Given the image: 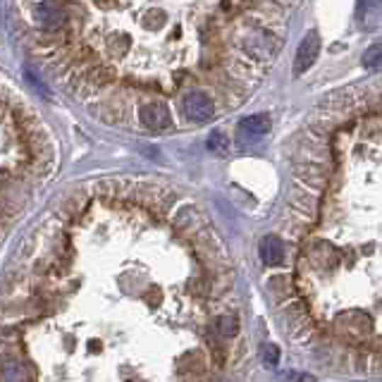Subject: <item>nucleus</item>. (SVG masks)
Instances as JSON below:
<instances>
[{
    "instance_id": "nucleus-1",
    "label": "nucleus",
    "mask_w": 382,
    "mask_h": 382,
    "mask_svg": "<svg viewBox=\"0 0 382 382\" xmlns=\"http://www.w3.org/2000/svg\"><path fill=\"white\" fill-rule=\"evenodd\" d=\"M182 112L191 122H208L215 117V103L208 93L203 91H189L182 98Z\"/></svg>"
},
{
    "instance_id": "nucleus-2",
    "label": "nucleus",
    "mask_w": 382,
    "mask_h": 382,
    "mask_svg": "<svg viewBox=\"0 0 382 382\" xmlns=\"http://www.w3.org/2000/svg\"><path fill=\"white\" fill-rule=\"evenodd\" d=\"M270 132V117L267 115H251V117L241 120L237 127V141L241 146L256 144L265 134Z\"/></svg>"
},
{
    "instance_id": "nucleus-3",
    "label": "nucleus",
    "mask_w": 382,
    "mask_h": 382,
    "mask_svg": "<svg viewBox=\"0 0 382 382\" xmlns=\"http://www.w3.org/2000/svg\"><path fill=\"white\" fill-rule=\"evenodd\" d=\"M318 50H320V38H318L316 31H308L303 36V41L299 43V50H296V60H294V74H303L313 67L316 57H318Z\"/></svg>"
},
{
    "instance_id": "nucleus-4",
    "label": "nucleus",
    "mask_w": 382,
    "mask_h": 382,
    "mask_svg": "<svg viewBox=\"0 0 382 382\" xmlns=\"http://www.w3.org/2000/svg\"><path fill=\"white\" fill-rule=\"evenodd\" d=\"M141 122L153 132H163L170 127V110L161 100H151L141 108Z\"/></svg>"
},
{
    "instance_id": "nucleus-5",
    "label": "nucleus",
    "mask_w": 382,
    "mask_h": 382,
    "mask_svg": "<svg viewBox=\"0 0 382 382\" xmlns=\"http://www.w3.org/2000/svg\"><path fill=\"white\" fill-rule=\"evenodd\" d=\"M260 258H263L265 265H279L284 258V246L282 241H279L275 234H270V237H265L260 241Z\"/></svg>"
},
{
    "instance_id": "nucleus-6",
    "label": "nucleus",
    "mask_w": 382,
    "mask_h": 382,
    "mask_svg": "<svg viewBox=\"0 0 382 382\" xmlns=\"http://www.w3.org/2000/svg\"><path fill=\"white\" fill-rule=\"evenodd\" d=\"M363 67L382 69V46H371L366 53H363Z\"/></svg>"
},
{
    "instance_id": "nucleus-7",
    "label": "nucleus",
    "mask_w": 382,
    "mask_h": 382,
    "mask_svg": "<svg viewBox=\"0 0 382 382\" xmlns=\"http://www.w3.org/2000/svg\"><path fill=\"white\" fill-rule=\"evenodd\" d=\"M215 330H218L220 337L229 340V337L237 335V320H234L232 316H222V318H218V325H215Z\"/></svg>"
},
{
    "instance_id": "nucleus-8",
    "label": "nucleus",
    "mask_w": 382,
    "mask_h": 382,
    "mask_svg": "<svg viewBox=\"0 0 382 382\" xmlns=\"http://www.w3.org/2000/svg\"><path fill=\"white\" fill-rule=\"evenodd\" d=\"M208 149L213 153H225L227 151V137L222 132H213L208 139Z\"/></svg>"
},
{
    "instance_id": "nucleus-9",
    "label": "nucleus",
    "mask_w": 382,
    "mask_h": 382,
    "mask_svg": "<svg viewBox=\"0 0 382 382\" xmlns=\"http://www.w3.org/2000/svg\"><path fill=\"white\" fill-rule=\"evenodd\" d=\"M279 361V349L275 347V344H265L263 347V363L270 368H275Z\"/></svg>"
}]
</instances>
